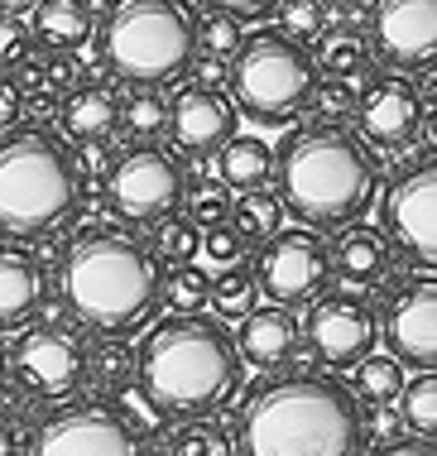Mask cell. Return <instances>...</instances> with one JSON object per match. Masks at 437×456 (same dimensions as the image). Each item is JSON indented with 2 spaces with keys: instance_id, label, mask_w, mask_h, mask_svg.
<instances>
[{
  "instance_id": "60d3db41",
  "label": "cell",
  "mask_w": 437,
  "mask_h": 456,
  "mask_svg": "<svg viewBox=\"0 0 437 456\" xmlns=\"http://www.w3.org/2000/svg\"><path fill=\"white\" fill-rule=\"evenodd\" d=\"M231 188H197L193 197H187V216L197 221L202 231H211V226H221V221H231V197H227Z\"/></svg>"
},
{
  "instance_id": "5bb4252c",
  "label": "cell",
  "mask_w": 437,
  "mask_h": 456,
  "mask_svg": "<svg viewBox=\"0 0 437 456\" xmlns=\"http://www.w3.org/2000/svg\"><path fill=\"white\" fill-rule=\"evenodd\" d=\"M29 456H140V442L106 403H68L39 423Z\"/></svg>"
},
{
  "instance_id": "ba28073f",
  "label": "cell",
  "mask_w": 437,
  "mask_h": 456,
  "mask_svg": "<svg viewBox=\"0 0 437 456\" xmlns=\"http://www.w3.org/2000/svg\"><path fill=\"white\" fill-rule=\"evenodd\" d=\"M106 202L130 226H154L187 202V168L164 144H130L106 178Z\"/></svg>"
},
{
  "instance_id": "cb8c5ba5",
  "label": "cell",
  "mask_w": 437,
  "mask_h": 456,
  "mask_svg": "<svg viewBox=\"0 0 437 456\" xmlns=\"http://www.w3.org/2000/svg\"><path fill=\"white\" fill-rule=\"evenodd\" d=\"M274 164H279V159H274V150L260 134H231L217 150V178H221V188H231V192L269 188Z\"/></svg>"
},
{
  "instance_id": "52a82bcc",
  "label": "cell",
  "mask_w": 437,
  "mask_h": 456,
  "mask_svg": "<svg viewBox=\"0 0 437 456\" xmlns=\"http://www.w3.org/2000/svg\"><path fill=\"white\" fill-rule=\"evenodd\" d=\"M317 77L322 72L308 44H293L279 29H260L231 63V96L255 126H289L298 110H308Z\"/></svg>"
},
{
  "instance_id": "7c38bea8",
  "label": "cell",
  "mask_w": 437,
  "mask_h": 456,
  "mask_svg": "<svg viewBox=\"0 0 437 456\" xmlns=\"http://www.w3.org/2000/svg\"><path fill=\"white\" fill-rule=\"evenodd\" d=\"M303 341L327 370H356L380 341V313L356 293H322L308 307Z\"/></svg>"
},
{
  "instance_id": "603a6c76",
  "label": "cell",
  "mask_w": 437,
  "mask_h": 456,
  "mask_svg": "<svg viewBox=\"0 0 437 456\" xmlns=\"http://www.w3.org/2000/svg\"><path fill=\"white\" fill-rule=\"evenodd\" d=\"M322 77H346V82H366L375 72V44L360 24H327V34L312 48Z\"/></svg>"
},
{
  "instance_id": "e575fe53",
  "label": "cell",
  "mask_w": 437,
  "mask_h": 456,
  "mask_svg": "<svg viewBox=\"0 0 437 456\" xmlns=\"http://www.w3.org/2000/svg\"><path fill=\"white\" fill-rule=\"evenodd\" d=\"M274 15H279L274 29L289 34L293 44H317L322 34H327V24H332V10L322 5V0H279Z\"/></svg>"
},
{
  "instance_id": "1f68e13d",
  "label": "cell",
  "mask_w": 437,
  "mask_h": 456,
  "mask_svg": "<svg viewBox=\"0 0 437 456\" xmlns=\"http://www.w3.org/2000/svg\"><path fill=\"white\" fill-rule=\"evenodd\" d=\"M159 303L173 317H197L211 303V274L202 265H169L164 283H159Z\"/></svg>"
},
{
  "instance_id": "30bf717a",
  "label": "cell",
  "mask_w": 437,
  "mask_h": 456,
  "mask_svg": "<svg viewBox=\"0 0 437 456\" xmlns=\"http://www.w3.org/2000/svg\"><path fill=\"white\" fill-rule=\"evenodd\" d=\"M255 279L260 293L279 307H303L317 303L332 283V250L322 245V236H312V226L279 231L274 240L260 245L255 255Z\"/></svg>"
},
{
  "instance_id": "4dcf8cb0",
  "label": "cell",
  "mask_w": 437,
  "mask_h": 456,
  "mask_svg": "<svg viewBox=\"0 0 437 456\" xmlns=\"http://www.w3.org/2000/svg\"><path fill=\"white\" fill-rule=\"evenodd\" d=\"M149 250H154L159 265H193L202 255V226L187 212H173L149 226Z\"/></svg>"
},
{
  "instance_id": "277c9868",
  "label": "cell",
  "mask_w": 437,
  "mask_h": 456,
  "mask_svg": "<svg viewBox=\"0 0 437 456\" xmlns=\"http://www.w3.org/2000/svg\"><path fill=\"white\" fill-rule=\"evenodd\" d=\"M140 389L169 418H207L245 385L241 346L207 317H164L144 331Z\"/></svg>"
},
{
  "instance_id": "bcb514c9",
  "label": "cell",
  "mask_w": 437,
  "mask_h": 456,
  "mask_svg": "<svg viewBox=\"0 0 437 456\" xmlns=\"http://www.w3.org/2000/svg\"><path fill=\"white\" fill-rule=\"evenodd\" d=\"M207 5H217V10H231V15H241V20H260V15H269L279 0H207Z\"/></svg>"
},
{
  "instance_id": "484cf974",
  "label": "cell",
  "mask_w": 437,
  "mask_h": 456,
  "mask_svg": "<svg viewBox=\"0 0 437 456\" xmlns=\"http://www.w3.org/2000/svg\"><path fill=\"white\" fill-rule=\"evenodd\" d=\"M120 134L135 144H159V134H169V96L159 87H130L120 96Z\"/></svg>"
},
{
  "instance_id": "8992f818",
  "label": "cell",
  "mask_w": 437,
  "mask_h": 456,
  "mask_svg": "<svg viewBox=\"0 0 437 456\" xmlns=\"http://www.w3.org/2000/svg\"><path fill=\"white\" fill-rule=\"evenodd\" d=\"M96 53L130 87H164L193 63V10L183 0H120L96 24Z\"/></svg>"
},
{
  "instance_id": "f35d334b",
  "label": "cell",
  "mask_w": 437,
  "mask_h": 456,
  "mask_svg": "<svg viewBox=\"0 0 437 456\" xmlns=\"http://www.w3.org/2000/svg\"><path fill=\"white\" fill-rule=\"evenodd\" d=\"M116 413L125 418V423H130V433H159V423L169 418L144 389H135V385L116 394Z\"/></svg>"
},
{
  "instance_id": "5b68a950",
  "label": "cell",
  "mask_w": 437,
  "mask_h": 456,
  "mask_svg": "<svg viewBox=\"0 0 437 456\" xmlns=\"http://www.w3.org/2000/svg\"><path fill=\"white\" fill-rule=\"evenodd\" d=\"M78 159L48 130L0 134V231L20 240L48 236L78 207Z\"/></svg>"
},
{
  "instance_id": "f1b7e54d",
  "label": "cell",
  "mask_w": 437,
  "mask_h": 456,
  "mask_svg": "<svg viewBox=\"0 0 437 456\" xmlns=\"http://www.w3.org/2000/svg\"><path fill=\"white\" fill-rule=\"evenodd\" d=\"M404 361L390 351H370L366 361H360L351 370V389H356V399L360 403H399V394H404Z\"/></svg>"
},
{
  "instance_id": "f546056e",
  "label": "cell",
  "mask_w": 437,
  "mask_h": 456,
  "mask_svg": "<svg viewBox=\"0 0 437 456\" xmlns=\"http://www.w3.org/2000/svg\"><path fill=\"white\" fill-rule=\"evenodd\" d=\"M193 48H197L202 58H221V63H235V53L245 48L241 15H231V10L207 5L202 15L193 20Z\"/></svg>"
},
{
  "instance_id": "4fadbf2b",
  "label": "cell",
  "mask_w": 437,
  "mask_h": 456,
  "mask_svg": "<svg viewBox=\"0 0 437 456\" xmlns=\"http://www.w3.org/2000/svg\"><path fill=\"white\" fill-rule=\"evenodd\" d=\"M423 106L418 96V82L399 68H384V72H370V82L360 87V106H356V134L370 144V150H408V144L423 134Z\"/></svg>"
},
{
  "instance_id": "c3c4849f",
  "label": "cell",
  "mask_w": 437,
  "mask_h": 456,
  "mask_svg": "<svg viewBox=\"0 0 437 456\" xmlns=\"http://www.w3.org/2000/svg\"><path fill=\"white\" fill-rule=\"evenodd\" d=\"M423 140H428V150L437 154V106L428 110V116H423Z\"/></svg>"
},
{
  "instance_id": "8fae6325",
  "label": "cell",
  "mask_w": 437,
  "mask_h": 456,
  "mask_svg": "<svg viewBox=\"0 0 437 456\" xmlns=\"http://www.w3.org/2000/svg\"><path fill=\"white\" fill-rule=\"evenodd\" d=\"M380 226L394 255L418 269H437V154L404 168L380 197Z\"/></svg>"
},
{
  "instance_id": "ac0fdd59",
  "label": "cell",
  "mask_w": 437,
  "mask_h": 456,
  "mask_svg": "<svg viewBox=\"0 0 437 456\" xmlns=\"http://www.w3.org/2000/svg\"><path fill=\"white\" fill-rule=\"evenodd\" d=\"M235 346H241V361L250 370H265V375H284L298 361V346H303V322L279 303H265L241 322L235 331Z\"/></svg>"
},
{
  "instance_id": "f6af8a7d",
  "label": "cell",
  "mask_w": 437,
  "mask_h": 456,
  "mask_svg": "<svg viewBox=\"0 0 437 456\" xmlns=\"http://www.w3.org/2000/svg\"><path fill=\"white\" fill-rule=\"evenodd\" d=\"M370 456H437V442H423V437H394L384 447H375Z\"/></svg>"
},
{
  "instance_id": "44dd1931",
  "label": "cell",
  "mask_w": 437,
  "mask_h": 456,
  "mask_svg": "<svg viewBox=\"0 0 437 456\" xmlns=\"http://www.w3.org/2000/svg\"><path fill=\"white\" fill-rule=\"evenodd\" d=\"M29 29L48 53H82L96 34V10L87 0H39L29 10Z\"/></svg>"
},
{
  "instance_id": "d4e9b609",
  "label": "cell",
  "mask_w": 437,
  "mask_h": 456,
  "mask_svg": "<svg viewBox=\"0 0 437 456\" xmlns=\"http://www.w3.org/2000/svg\"><path fill=\"white\" fill-rule=\"evenodd\" d=\"M87 370H92V385L116 399L120 389L140 385V351L125 346V337H102L87 351Z\"/></svg>"
},
{
  "instance_id": "db71d44e",
  "label": "cell",
  "mask_w": 437,
  "mask_h": 456,
  "mask_svg": "<svg viewBox=\"0 0 437 456\" xmlns=\"http://www.w3.org/2000/svg\"><path fill=\"white\" fill-rule=\"evenodd\" d=\"M140 456H173V447L164 452V447H149V452H140Z\"/></svg>"
},
{
  "instance_id": "2e32d148",
  "label": "cell",
  "mask_w": 437,
  "mask_h": 456,
  "mask_svg": "<svg viewBox=\"0 0 437 456\" xmlns=\"http://www.w3.org/2000/svg\"><path fill=\"white\" fill-rule=\"evenodd\" d=\"M375 58L399 72L437 63V0H380L370 15Z\"/></svg>"
},
{
  "instance_id": "6da1fadb",
  "label": "cell",
  "mask_w": 437,
  "mask_h": 456,
  "mask_svg": "<svg viewBox=\"0 0 437 456\" xmlns=\"http://www.w3.org/2000/svg\"><path fill=\"white\" fill-rule=\"evenodd\" d=\"M235 452L241 456H360V399L346 379L293 370L269 375L245 394L235 413Z\"/></svg>"
},
{
  "instance_id": "816d5d0a",
  "label": "cell",
  "mask_w": 437,
  "mask_h": 456,
  "mask_svg": "<svg viewBox=\"0 0 437 456\" xmlns=\"http://www.w3.org/2000/svg\"><path fill=\"white\" fill-rule=\"evenodd\" d=\"M5 375H10V346L0 341V379H5Z\"/></svg>"
},
{
  "instance_id": "d6986e66",
  "label": "cell",
  "mask_w": 437,
  "mask_h": 456,
  "mask_svg": "<svg viewBox=\"0 0 437 456\" xmlns=\"http://www.w3.org/2000/svg\"><path fill=\"white\" fill-rule=\"evenodd\" d=\"M332 279L351 283V289H375L390 279L394 245L384 236V226H366V221H346L332 236Z\"/></svg>"
},
{
  "instance_id": "9a60e30c",
  "label": "cell",
  "mask_w": 437,
  "mask_h": 456,
  "mask_svg": "<svg viewBox=\"0 0 437 456\" xmlns=\"http://www.w3.org/2000/svg\"><path fill=\"white\" fill-rule=\"evenodd\" d=\"M380 331L404 365L437 370V279H408L390 289L380 307Z\"/></svg>"
},
{
  "instance_id": "3957f363",
  "label": "cell",
  "mask_w": 437,
  "mask_h": 456,
  "mask_svg": "<svg viewBox=\"0 0 437 456\" xmlns=\"http://www.w3.org/2000/svg\"><path fill=\"white\" fill-rule=\"evenodd\" d=\"M159 283H164V269H159L154 250L116 226L87 231L58 260L62 307L102 337L140 331L159 307Z\"/></svg>"
},
{
  "instance_id": "8d00e7d4",
  "label": "cell",
  "mask_w": 437,
  "mask_h": 456,
  "mask_svg": "<svg viewBox=\"0 0 437 456\" xmlns=\"http://www.w3.org/2000/svg\"><path fill=\"white\" fill-rule=\"evenodd\" d=\"M29 53H34V29L20 15H5V10H0V72L24 68Z\"/></svg>"
},
{
  "instance_id": "74e56055",
  "label": "cell",
  "mask_w": 437,
  "mask_h": 456,
  "mask_svg": "<svg viewBox=\"0 0 437 456\" xmlns=\"http://www.w3.org/2000/svg\"><path fill=\"white\" fill-rule=\"evenodd\" d=\"M72 159H78V174L82 183H106L111 178V168H116V134L111 140H82V144H72Z\"/></svg>"
},
{
  "instance_id": "d6a6232c",
  "label": "cell",
  "mask_w": 437,
  "mask_h": 456,
  "mask_svg": "<svg viewBox=\"0 0 437 456\" xmlns=\"http://www.w3.org/2000/svg\"><path fill=\"white\" fill-rule=\"evenodd\" d=\"M399 413H404V433L437 442V370H418L399 394Z\"/></svg>"
},
{
  "instance_id": "d590c367",
  "label": "cell",
  "mask_w": 437,
  "mask_h": 456,
  "mask_svg": "<svg viewBox=\"0 0 437 456\" xmlns=\"http://www.w3.org/2000/svg\"><path fill=\"white\" fill-rule=\"evenodd\" d=\"M169 447H173V456H235V442L217 423H207V418H187Z\"/></svg>"
},
{
  "instance_id": "f5cc1de1",
  "label": "cell",
  "mask_w": 437,
  "mask_h": 456,
  "mask_svg": "<svg viewBox=\"0 0 437 456\" xmlns=\"http://www.w3.org/2000/svg\"><path fill=\"white\" fill-rule=\"evenodd\" d=\"M327 10H351V5H360V0H322Z\"/></svg>"
},
{
  "instance_id": "7402d4cb",
  "label": "cell",
  "mask_w": 437,
  "mask_h": 456,
  "mask_svg": "<svg viewBox=\"0 0 437 456\" xmlns=\"http://www.w3.org/2000/svg\"><path fill=\"white\" fill-rule=\"evenodd\" d=\"M44 303V269L24 250H0V331L24 327Z\"/></svg>"
},
{
  "instance_id": "ee69618b",
  "label": "cell",
  "mask_w": 437,
  "mask_h": 456,
  "mask_svg": "<svg viewBox=\"0 0 437 456\" xmlns=\"http://www.w3.org/2000/svg\"><path fill=\"white\" fill-rule=\"evenodd\" d=\"M187 72H193V82H202V87H231V63H221V58H202V53H193Z\"/></svg>"
},
{
  "instance_id": "7dc6e473",
  "label": "cell",
  "mask_w": 437,
  "mask_h": 456,
  "mask_svg": "<svg viewBox=\"0 0 437 456\" xmlns=\"http://www.w3.org/2000/svg\"><path fill=\"white\" fill-rule=\"evenodd\" d=\"M414 82H418V96H423V106L433 110V106H437V63L418 68V77H414Z\"/></svg>"
},
{
  "instance_id": "ab89813d",
  "label": "cell",
  "mask_w": 437,
  "mask_h": 456,
  "mask_svg": "<svg viewBox=\"0 0 437 456\" xmlns=\"http://www.w3.org/2000/svg\"><path fill=\"white\" fill-rule=\"evenodd\" d=\"M250 250V240L241 236V231L231 226V221H221V226H211V231H202V255L217 269H227V265H241V255Z\"/></svg>"
},
{
  "instance_id": "7a4b0ae2",
  "label": "cell",
  "mask_w": 437,
  "mask_h": 456,
  "mask_svg": "<svg viewBox=\"0 0 437 456\" xmlns=\"http://www.w3.org/2000/svg\"><path fill=\"white\" fill-rule=\"evenodd\" d=\"M274 178H279L284 212L303 226H346L360 221L380 197V168L370 144L346 126L312 120L289 130V140L274 150Z\"/></svg>"
},
{
  "instance_id": "7bdbcfd3",
  "label": "cell",
  "mask_w": 437,
  "mask_h": 456,
  "mask_svg": "<svg viewBox=\"0 0 437 456\" xmlns=\"http://www.w3.org/2000/svg\"><path fill=\"white\" fill-rule=\"evenodd\" d=\"M20 120H24V87H20V77L0 72V134H10Z\"/></svg>"
},
{
  "instance_id": "ffe728a7",
  "label": "cell",
  "mask_w": 437,
  "mask_h": 456,
  "mask_svg": "<svg viewBox=\"0 0 437 456\" xmlns=\"http://www.w3.org/2000/svg\"><path fill=\"white\" fill-rule=\"evenodd\" d=\"M58 126L72 144L82 140H111L120 130V92L111 82H82L62 96Z\"/></svg>"
},
{
  "instance_id": "e0dca14e",
  "label": "cell",
  "mask_w": 437,
  "mask_h": 456,
  "mask_svg": "<svg viewBox=\"0 0 437 456\" xmlns=\"http://www.w3.org/2000/svg\"><path fill=\"white\" fill-rule=\"evenodd\" d=\"M241 126V106L227 87H202V82H187V87L169 102V140L178 154L207 159Z\"/></svg>"
},
{
  "instance_id": "9c48e42d",
  "label": "cell",
  "mask_w": 437,
  "mask_h": 456,
  "mask_svg": "<svg viewBox=\"0 0 437 456\" xmlns=\"http://www.w3.org/2000/svg\"><path fill=\"white\" fill-rule=\"evenodd\" d=\"M87 351L92 346H82V337L72 327H58V322L29 327L10 346V375L29 399H72L92 379Z\"/></svg>"
},
{
  "instance_id": "f907efd6",
  "label": "cell",
  "mask_w": 437,
  "mask_h": 456,
  "mask_svg": "<svg viewBox=\"0 0 437 456\" xmlns=\"http://www.w3.org/2000/svg\"><path fill=\"white\" fill-rule=\"evenodd\" d=\"M15 452V442H10V423H5V413H0V456H10Z\"/></svg>"
},
{
  "instance_id": "4316f807",
  "label": "cell",
  "mask_w": 437,
  "mask_h": 456,
  "mask_svg": "<svg viewBox=\"0 0 437 456\" xmlns=\"http://www.w3.org/2000/svg\"><path fill=\"white\" fill-rule=\"evenodd\" d=\"M211 313H217V322H235L241 327L250 313L260 307V279H255V269H245V265H227V269H217L211 274Z\"/></svg>"
},
{
  "instance_id": "681fc988",
  "label": "cell",
  "mask_w": 437,
  "mask_h": 456,
  "mask_svg": "<svg viewBox=\"0 0 437 456\" xmlns=\"http://www.w3.org/2000/svg\"><path fill=\"white\" fill-rule=\"evenodd\" d=\"M34 5H39V0H0V10H5V15H29Z\"/></svg>"
},
{
  "instance_id": "836d02e7",
  "label": "cell",
  "mask_w": 437,
  "mask_h": 456,
  "mask_svg": "<svg viewBox=\"0 0 437 456\" xmlns=\"http://www.w3.org/2000/svg\"><path fill=\"white\" fill-rule=\"evenodd\" d=\"M360 87L366 82H346V77H317V87H312V120H327V126H346V120H356V106H360Z\"/></svg>"
},
{
  "instance_id": "b9f144b4",
  "label": "cell",
  "mask_w": 437,
  "mask_h": 456,
  "mask_svg": "<svg viewBox=\"0 0 437 456\" xmlns=\"http://www.w3.org/2000/svg\"><path fill=\"white\" fill-rule=\"evenodd\" d=\"M360 428H366V447H384L404 433V413H394V403H360Z\"/></svg>"
},
{
  "instance_id": "83f0119b",
  "label": "cell",
  "mask_w": 437,
  "mask_h": 456,
  "mask_svg": "<svg viewBox=\"0 0 437 456\" xmlns=\"http://www.w3.org/2000/svg\"><path fill=\"white\" fill-rule=\"evenodd\" d=\"M284 216H289V212H284V197L269 192V188L241 192V197H235V207H231V226L241 231L250 245H265V240L279 236Z\"/></svg>"
}]
</instances>
